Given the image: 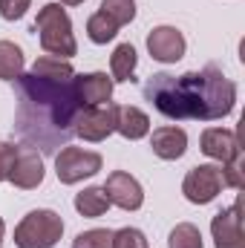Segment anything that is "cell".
Instances as JSON below:
<instances>
[{
  "label": "cell",
  "instance_id": "cell-1",
  "mask_svg": "<svg viewBox=\"0 0 245 248\" xmlns=\"http://www.w3.org/2000/svg\"><path fill=\"white\" fill-rule=\"evenodd\" d=\"M144 95L168 119L216 122L234 110L237 87L216 66H208L202 72H184L179 78L168 72L150 75V81L144 84Z\"/></svg>",
  "mask_w": 245,
  "mask_h": 248
},
{
  "label": "cell",
  "instance_id": "cell-2",
  "mask_svg": "<svg viewBox=\"0 0 245 248\" xmlns=\"http://www.w3.org/2000/svg\"><path fill=\"white\" fill-rule=\"evenodd\" d=\"M35 32L41 38V46L55 58H72L78 52L75 35H72V20L61 9V3H46L38 12Z\"/></svg>",
  "mask_w": 245,
  "mask_h": 248
},
{
  "label": "cell",
  "instance_id": "cell-3",
  "mask_svg": "<svg viewBox=\"0 0 245 248\" xmlns=\"http://www.w3.org/2000/svg\"><path fill=\"white\" fill-rule=\"evenodd\" d=\"M63 234V219L55 211L38 208L32 214H26L17 228H15V246L17 248H52L58 246Z\"/></svg>",
  "mask_w": 245,
  "mask_h": 248
},
{
  "label": "cell",
  "instance_id": "cell-4",
  "mask_svg": "<svg viewBox=\"0 0 245 248\" xmlns=\"http://www.w3.org/2000/svg\"><path fill=\"white\" fill-rule=\"evenodd\" d=\"M101 156L95 150H84V147H63L55 156V173L63 185H75L87 176H95L101 170Z\"/></svg>",
  "mask_w": 245,
  "mask_h": 248
},
{
  "label": "cell",
  "instance_id": "cell-5",
  "mask_svg": "<svg viewBox=\"0 0 245 248\" xmlns=\"http://www.w3.org/2000/svg\"><path fill=\"white\" fill-rule=\"evenodd\" d=\"M222 170L219 165H196L193 170H187L182 182V193L187 196V202L193 205H208L219 196L222 190Z\"/></svg>",
  "mask_w": 245,
  "mask_h": 248
},
{
  "label": "cell",
  "instance_id": "cell-6",
  "mask_svg": "<svg viewBox=\"0 0 245 248\" xmlns=\"http://www.w3.org/2000/svg\"><path fill=\"white\" fill-rule=\"evenodd\" d=\"M72 133L84 141H104L110 133H116V104L107 107H81L75 116Z\"/></svg>",
  "mask_w": 245,
  "mask_h": 248
},
{
  "label": "cell",
  "instance_id": "cell-7",
  "mask_svg": "<svg viewBox=\"0 0 245 248\" xmlns=\"http://www.w3.org/2000/svg\"><path fill=\"white\" fill-rule=\"evenodd\" d=\"M104 193H107L110 205H119L122 211H138L144 205V190H141V185L130 173H124V170H113L107 176Z\"/></svg>",
  "mask_w": 245,
  "mask_h": 248
},
{
  "label": "cell",
  "instance_id": "cell-8",
  "mask_svg": "<svg viewBox=\"0 0 245 248\" xmlns=\"http://www.w3.org/2000/svg\"><path fill=\"white\" fill-rule=\"evenodd\" d=\"M147 52L162 63H176L184 55V35L176 26H156L147 35Z\"/></svg>",
  "mask_w": 245,
  "mask_h": 248
},
{
  "label": "cell",
  "instance_id": "cell-9",
  "mask_svg": "<svg viewBox=\"0 0 245 248\" xmlns=\"http://www.w3.org/2000/svg\"><path fill=\"white\" fill-rule=\"evenodd\" d=\"M211 234H214V246L216 248H245L243 222H240V202H234L231 208H225V211H219L214 217Z\"/></svg>",
  "mask_w": 245,
  "mask_h": 248
},
{
  "label": "cell",
  "instance_id": "cell-10",
  "mask_svg": "<svg viewBox=\"0 0 245 248\" xmlns=\"http://www.w3.org/2000/svg\"><path fill=\"white\" fill-rule=\"evenodd\" d=\"M75 95L84 107H101L113 98V78L107 72H87V75H72Z\"/></svg>",
  "mask_w": 245,
  "mask_h": 248
},
{
  "label": "cell",
  "instance_id": "cell-11",
  "mask_svg": "<svg viewBox=\"0 0 245 248\" xmlns=\"http://www.w3.org/2000/svg\"><path fill=\"white\" fill-rule=\"evenodd\" d=\"M9 182L20 190H32L44 182V159L38 150L32 147H23L17 150V159L12 165V173H9Z\"/></svg>",
  "mask_w": 245,
  "mask_h": 248
},
{
  "label": "cell",
  "instance_id": "cell-12",
  "mask_svg": "<svg viewBox=\"0 0 245 248\" xmlns=\"http://www.w3.org/2000/svg\"><path fill=\"white\" fill-rule=\"evenodd\" d=\"M202 153L216 159V162H237L240 159V141H237V133L234 130H225V127H208L202 133Z\"/></svg>",
  "mask_w": 245,
  "mask_h": 248
},
{
  "label": "cell",
  "instance_id": "cell-13",
  "mask_svg": "<svg viewBox=\"0 0 245 248\" xmlns=\"http://www.w3.org/2000/svg\"><path fill=\"white\" fill-rule=\"evenodd\" d=\"M150 147L159 159L165 162H173V159H182L184 150H187V133L176 124H168V127H159L153 130L150 136Z\"/></svg>",
  "mask_w": 245,
  "mask_h": 248
},
{
  "label": "cell",
  "instance_id": "cell-14",
  "mask_svg": "<svg viewBox=\"0 0 245 248\" xmlns=\"http://www.w3.org/2000/svg\"><path fill=\"white\" fill-rule=\"evenodd\" d=\"M116 133H122L124 139L138 141L150 133V119L144 110L130 107V104H116Z\"/></svg>",
  "mask_w": 245,
  "mask_h": 248
},
{
  "label": "cell",
  "instance_id": "cell-15",
  "mask_svg": "<svg viewBox=\"0 0 245 248\" xmlns=\"http://www.w3.org/2000/svg\"><path fill=\"white\" fill-rule=\"evenodd\" d=\"M23 49L12 41H0V81H17L23 75Z\"/></svg>",
  "mask_w": 245,
  "mask_h": 248
},
{
  "label": "cell",
  "instance_id": "cell-16",
  "mask_svg": "<svg viewBox=\"0 0 245 248\" xmlns=\"http://www.w3.org/2000/svg\"><path fill=\"white\" fill-rule=\"evenodd\" d=\"M107 208H110V199H107L104 187H87V190H81V193L75 196V211H78L81 217L95 219V217L107 214Z\"/></svg>",
  "mask_w": 245,
  "mask_h": 248
},
{
  "label": "cell",
  "instance_id": "cell-17",
  "mask_svg": "<svg viewBox=\"0 0 245 248\" xmlns=\"http://www.w3.org/2000/svg\"><path fill=\"white\" fill-rule=\"evenodd\" d=\"M136 46L133 44H119L113 58H110V72H113V81H133V72H136Z\"/></svg>",
  "mask_w": 245,
  "mask_h": 248
},
{
  "label": "cell",
  "instance_id": "cell-18",
  "mask_svg": "<svg viewBox=\"0 0 245 248\" xmlns=\"http://www.w3.org/2000/svg\"><path fill=\"white\" fill-rule=\"evenodd\" d=\"M32 75H38V78H49V81H69L75 72H72V63L69 61L46 55V58H38V61L32 63Z\"/></svg>",
  "mask_w": 245,
  "mask_h": 248
},
{
  "label": "cell",
  "instance_id": "cell-19",
  "mask_svg": "<svg viewBox=\"0 0 245 248\" xmlns=\"http://www.w3.org/2000/svg\"><path fill=\"white\" fill-rule=\"evenodd\" d=\"M116 32H119V26H116L107 15H101V12H95V15L87 20V35H90L92 44H107V41L116 38Z\"/></svg>",
  "mask_w": 245,
  "mask_h": 248
},
{
  "label": "cell",
  "instance_id": "cell-20",
  "mask_svg": "<svg viewBox=\"0 0 245 248\" xmlns=\"http://www.w3.org/2000/svg\"><path fill=\"white\" fill-rule=\"evenodd\" d=\"M168 248H202V234L196 225L190 222H179L170 237H168Z\"/></svg>",
  "mask_w": 245,
  "mask_h": 248
},
{
  "label": "cell",
  "instance_id": "cell-21",
  "mask_svg": "<svg viewBox=\"0 0 245 248\" xmlns=\"http://www.w3.org/2000/svg\"><path fill=\"white\" fill-rule=\"evenodd\" d=\"M101 15H107L116 26H124L136 17V3L133 0H101Z\"/></svg>",
  "mask_w": 245,
  "mask_h": 248
},
{
  "label": "cell",
  "instance_id": "cell-22",
  "mask_svg": "<svg viewBox=\"0 0 245 248\" xmlns=\"http://www.w3.org/2000/svg\"><path fill=\"white\" fill-rule=\"evenodd\" d=\"M72 248H113V231L107 228H92L75 237Z\"/></svg>",
  "mask_w": 245,
  "mask_h": 248
},
{
  "label": "cell",
  "instance_id": "cell-23",
  "mask_svg": "<svg viewBox=\"0 0 245 248\" xmlns=\"http://www.w3.org/2000/svg\"><path fill=\"white\" fill-rule=\"evenodd\" d=\"M113 248H147V237L138 228H122L113 231Z\"/></svg>",
  "mask_w": 245,
  "mask_h": 248
},
{
  "label": "cell",
  "instance_id": "cell-24",
  "mask_svg": "<svg viewBox=\"0 0 245 248\" xmlns=\"http://www.w3.org/2000/svg\"><path fill=\"white\" fill-rule=\"evenodd\" d=\"M219 170H222V185L237 187V190L245 185V176H243V168H240V159H237V162H225V165H219Z\"/></svg>",
  "mask_w": 245,
  "mask_h": 248
},
{
  "label": "cell",
  "instance_id": "cell-25",
  "mask_svg": "<svg viewBox=\"0 0 245 248\" xmlns=\"http://www.w3.org/2000/svg\"><path fill=\"white\" fill-rule=\"evenodd\" d=\"M32 0H0V17L3 20H20L26 15Z\"/></svg>",
  "mask_w": 245,
  "mask_h": 248
},
{
  "label": "cell",
  "instance_id": "cell-26",
  "mask_svg": "<svg viewBox=\"0 0 245 248\" xmlns=\"http://www.w3.org/2000/svg\"><path fill=\"white\" fill-rule=\"evenodd\" d=\"M17 150H20V147H15V144H9V141H0V182L9 179L12 165H15V159H17Z\"/></svg>",
  "mask_w": 245,
  "mask_h": 248
},
{
  "label": "cell",
  "instance_id": "cell-27",
  "mask_svg": "<svg viewBox=\"0 0 245 248\" xmlns=\"http://www.w3.org/2000/svg\"><path fill=\"white\" fill-rule=\"evenodd\" d=\"M63 6H81V3H84V0H61Z\"/></svg>",
  "mask_w": 245,
  "mask_h": 248
},
{
  "label": "cell",
  "instance_id": "cell-28",
  "mask_svg": "<svg viewBox=\"0 0 245 248\" xmlns=\"http://www.w3.org/2000/svg\"><path fill=\"white\" fill-rule=\"evenodd\" d=\"M3 231H6V225H3V219H0V243H3Z\"/></svg>",
  "mask_w": 245,
  "mask_h": 248
}]
</instances>
